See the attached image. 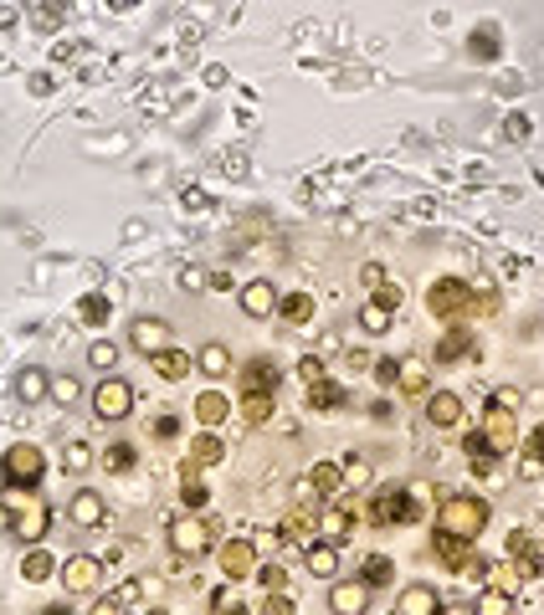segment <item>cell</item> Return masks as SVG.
<instances>
[{
  "mask_svg": "<svg viewBox=\"0 0 544 615\" xmlns=\"http://www.w3.org/2000/svg\"><path fill=\"white\" fill-rule=\"evenodd\" d=\"M0 508L11 513V534H16L21 544H36V538H47V528H52V508L36 498V488L5 482V492H0Z\"/></svg>",
  "mask_w": 544,
  "mask_h": 615,
  "instance_id": "obj_1",
  "label": "cell"
},
{
  "mask_svg": "<svg viewBox=\"0 0 544 615\" xmlns=\"http://www.w3.org/2000/svg\"><path fill=\"white\" fill-rule=\"evenodd\" d=\"M488 513H493V508H488V498H478V492H457V498H447V503L436 508V528L478 544V534L488 528Z\"/></svg>",
  "mask_w": 544,
  "mask_h": 615,
  "instance_id": "obj_2",
  "label": "cell"
},
{
  "mask_svg": "<svg viewBox=\"0 0 544 615\" xmlns=\"http://www.w3.org/2000/svg\"><path fill=\"white\" fill-rule=\"evenodd\" d=\"M427 313L432 318H467V313H478V287L463 283V277H436L432 287H427Z\"/></svg>",
  "mask_w": 544,
  "mask_h": 615,
  "instance_id": "obj_3",
  "label": "cell"
},
{
  "mask_svg": "<svg viewBox=\"0 0 544 615\" xmlns=\"http://www.w3.org/2000/svg\"><path fill=\"white\" fill-rule=\"evenodd\" d=\"M365 518L375 523V528H396V523H411L417 518V492L406 488H385V492H370V503H365Z\"/></svg>",
  "mask_w": 544,
  "mask_h": 615,
  "instance_id": "obj_4",
  "label": "cell"
},
{
  "mask_svg": "<svg viewBox=\"0 0 544 615\" xmlns=\"http://www.w3.org/2000/svg\"><path fill=\"white\" fill-rule=\"evenodd\" d=\"M432 554L452 569V574H463V580H483V569H488L483 564V554H473V538H457V534H436Z\"/></svg>",
  "mask_w": 544,
  "mask_h": 615,
  "instance_id": "obj_5",
  "label": "cell"
},
{
  "mask_svg": "<svg viewBox=\"0 0 544 615\" xmlns=\"http://www.w3.org/2000/svg\"><path fill=\"white\" fill-rule=\"evenodd\" d=\"M0 472H5V482L36 488V482H42V472H47V457H42V446L16 442V446H5V457H0Z\"/></svg>",
  "mask_w": 544,
  "mask_h": 615,
  "instance_id": "obj_6",
  "label": "cell"
},
{
  "mask_svg": "<svg viewBox=\"0 0 544 615\" xmlns=\"http://www.w3.org/2000/svg\"><path fill=\"white\" fill-rule=\"evenodd\" d=\"M483 436H488V446H493L498 457H503V452H513V446H519V426H513V410L503 405V400H498L493 395V405L483 410Z\"/></svg>",
  "mask_w": 544,
  "mask_h": 615,
  "instance_id": "obj_7",
  "label": "cell"
},
{
  "mask_svg": "<svg viewBox=\"0 0 544 615\" xmlns=\"http://www.w3.org/2000/svg\"><path fill=\"white\" fill-rule=\"evenodd\" d=\"M128 410H134V390H128V379L108 375L93 390V415H98V421H124Z\"/></svg>",
  "mask_w": 544,
  "mask_h": 615,
  "instance_id": "obj_8",
  "label": "cell"
},
{
  "mask_svg": "<svg viewBox=\"0 0 544 615\" xmlns=\"http://www.w3.org/2000/svg\"><path fill=\"white\" fill-rule=\"evenodd\" d=\"M211 544H216V538H211V528L201 518H175L170 523V549H175L180 559H201Z\"/></svg>",
  "mask_w": 544,
  "mask_h": 615,
  "instance_id": "obj_9",
  "label": "cell"
},
{
  "mask_svg": "<svg viewBox=\"0 0 544 615\" xmlns=\"http://www.w3.org/2000/svg\"><path fill=\"white\" fill-rule=\"evenodd\" d=\"M57 580L67 584V595H93L98 580H103V564L88 559V554H72L67 564H57Z\"/></svg>",
  "mask_w": 544,
  "mask_h": 615,
  "instance_id": "obj_10",
  "label": "cell"
},
{
  "mask_svg": "<svg viewBox=\"0 0 544 615\" xmlns=\"http://www.w3.org/2000/svg\"><path fill=\"white\" fill-rule=\"evenodd\" d=\"M221 574H226L231 584H237V580H252V574H257L252 538H226V544H221Z\"/></svg>",
  "mask_w": 544,
  "mask_h": 615,
  "instance_id": "obj_11",
  "label": "cell"
},
{
  "mask_svg": "<svg viewBox=\"0 0 544 615\" xmlns=\"http://www.w3.org/2000/svg\"><path fill=\"white\" fill-rule=\"evenodd\" d=\"M128 344L139 349V354H160V349L170 344V323H164V318H134Z\"/></svg>",
  "mask_w": 544,
  "mask_h": 615,
  "instance_id": "obj_12",
  "label": "cell"
},
{
  "mask_svg": "<svg viewBox=\"0 0 544 615\" xmlns=\"http://www.w3.org/2000/svg\"><path fill=\"white\" fill-rule=\"evenodd\" d=\"M241 313L247 318H272L277 313V287L272 283H247L241 287Z\"/></svg>",
  "mask_w": 544,
  "mask_h": 615,
  "instance_id": "obj_13",
  "label": "cell"
},
{
  "mask_svg": "<svg viewBox=\"0 0 544 615\" xmlns=\"http://www.w3.org/2000/svg\"><path fill=\"white\" fill-rule=\"evenodd\" d=\"M67 513H72V523H78V528H98V523L108 518V503H103V492L82 488L78 498H72V508H67Z\"/></svg>",
  "mask_w": 544,
  "mask_h": 615,
  "instance_id": "obj_14",
  "label": "cell"
},
{
  "mask_svg": "<svg viewBox=\"0 0 544 615\" xmlns=\"http://www.w3.org/2000/svg\"><path fill=\"white\" fill-rule=\"evenodd\" d=\"M509 559H513V569H519V580H534L539 574V549H534V538L529 534H513L509 538Z\"/></svg>",
  "mask_w": 544,
  "mask_h": 615,
  "instance_id": "obj_15",
  "label": "cell"
},
{
  "mask_svg": "<svg viewBox=\"0 0 544 615\" xmlns=\"http://www.w3.org/2000/svg\"><path fill=\"white\" fill-rule=\"evenodd\" d=\"M319 534L329 538V544H344V538L354 534V508H344V503L324 508V513H319Z\"/></svg>",
  "mask_w": 544,
  "mask_h": 615,
  "instance_id": "obj_16",
  "label": "cell"
},
{
  "mask_svg": "<svg viewBox=\"0 0 544 615\" xmlns=\"http://www.w3.org/2000/svg\"><path fill=\"white\" fill-rule=\"evenodd\" d=\"M304 559H308V574H314V580L339 574V544H329V538H324V544H308Z\"/></svg>",
  "mask_w": 544,
  "mask_h": 615,
  "instance_id": "obj_17",
  "label": "cell"
},
{
  "mask_svg": "<svg viewBox=\"0 0 544 615\" xmlns=\"http://www.w3.org/2000/svg\"><path fill=\"white\" fill-rule=\"evenodd\" d=\"M149 364L160 369V379H185V375L195 369V359H191V354H185V349H170V344H164L160 354H149Z\"/></svg>",
  "mask_w": 544,
  "mask_h": 615,
  "instance_id": "obj_18",
  "label": "cell"
},
{
  "mask_svg": "<svg viewBox=\"0 0 544 615\" xmlns=\"http://www.w3.org/2000/svg\"><path fill=\"white\" fill-rule=\"evenodd\" d=\"M42 395H52V379H47V369H36V364H26L16 375V400L21 405H36Z\"/></svg>",
  "mask_w": 544,
  "mask_h": 615,
  "instance_id": "obj_19",
  "label": "cell"
},
{
  "mask_svg": "<svg viewBox=\"0 0 544 615\" xmlns=\"http://www.w3.org/2000/svg\"><path fill=\"white\" fill-rule=\"evenodd\" d=\"M427 415H432V426H457L463 421V400L452 390H436V395H427Z\"/></svg>",
  "mask_w": 544,
  "mask_h": 615,
  "instance_id": "obj_20",
  "label": "cell"
},
{
  "mask_svg": "<svg viewBox=\"0 0 544 615\" xmlns=\"http://www.w3.org/2000/svg\"><path fill=\"white\" fill-rule=\"evenodd\" d=\"M272 390H241V421L247 426H267L272 421Z\"/></svg>",
  "mask_w": 544,
  "mask_h": 615,
  "instance_id": "obj_21",
  "label": "cell"
},
{
  "mask_svg": "<svg viewBox=\"0 0 544 615\" xmlns=\"http://www.w3.org/2000/svg\"><path fill=\"white\" fill-rule=\"evenodd\" d=\"M396 610L400 615H432V610H442V595H436V590H427V584H411V590L396 600Z\"/></svg>",
  "mask_w": 544,
  "mask_h": 615,
  "instance_id": "obj_22",
  "label": "cell"
},
{
  "mask_svg": "<svg viewBox=\"0 0 544 615\" xmlns=\"http://www.w3.org/2000/svg\"><path fill=\"white\" fill-rule=\"evenodd\" d=\"M344 405V385H334L329 375L308 379V410H339Z\"/></svg>",
  "mask_w": 544,
  "mask_h": 615,
  "instance_id": "obj_23",
  "label": "cell"
},
{
  "mask_svg": "<svg viewBox=\"0 0 544 615\" xmlns=\"http://www.w3.org/2000/svg\"><path fill=\"white\" fill-rule=\"evenodd\" d=\"M195 369H201L206 379H226V375H231V349H226V344H206L201 354H195Z\"/></svg>",
  "mask_w": 544,
  "mask_h": 615,
  "instance_id": "obj_24",
  "label": "cell"
},
{
  "mask_svg": "<svg viewBox=\"0 0 544 615\" xmlns=\"http://www.w3.org/2000/svg\"><path fill=\"white\" fill-rule=\"evenodd\" d=\"M339 615H360L370 605V584H334V595H329Z\"/></svg>",
  "mask_w": 544,
  "mask_h": 615,
  "instance_id": "obj_25",
  "label": "cell"
},
{
  "mask_svg": "<svg viewBox=\"0 0 544 615\" xmlns=\"http://www.w3.org/2000/svg\"><path fill=\"white\" fill-rule=\"evenodd\" d=\"M226 415H231V400H226V395L206 390L201 400H195V421H201V426H221Z\"/></svg>",
  "mask_w": 544,
  "mask_h": 615,
  "instance_id": "obj_26",
  "label": "cell"
},
{
  "mask_svg": "<svg viewBox=\"0 0 544 615\" xmlns=\"http://www.w3.org/2000/svg\"><path fill=\"white\" fill-rule=\"evenodd\" d=\"M52 574H57V559H52V554H42V549L21 554V580L26 584H42V580H52Z\"/></svg>",
  "mask_w": 544,
  "mask_h": 615,
  "instance_id": "obj_27",
  "label": "cell"
},
{
  "mask_svg": "<svg viewBox=\"0 0 544 615\" xmlns=\"http://www.w3.org/2000/svg\"><path fill=\"white\" fill-rule=\"evenodd\" d=\"M221 452H226V446L206 431V436H195V442H191V457H185V467H216V461H221Z\"/></svg>",
  "mask_w": 544,
  "mask_h": 615,
  "instance_id": "obj_28",
  "label": "cell"
},
{
  "mask_svg": "<svg viewBox=\"0 0 544 615\" xmlns=\"http://www.w3.org/2000/svg\"><path fill=\"white\" fill-rule=\"evenodd\" d=\"M241 390H277V369L267 359H252L241 369Z\"/></svg>",
  "mask_w": 544,
  "mask_h": 615,
  "instance_id": "obj_29",
  "label": "cell"
},
{
  "mask_svg": "<svg viewBox=\"0 0 544 615\" xmlns=\"http://www.w3.org/2000/svg\"><path fill=\"white\" fill-rule=\"evenodd\" d=\"M396 379H400V390H406V395H427V364H421V359H400Z\"/></svg>",
  "mask_w": 544,
  "mask_h": 615,
  "instance_id": "obj_30",
  "label": "cell"
},
{
  "mask_svg": "<svg viewBox=\"0 0 544 615\" xmlns=\"http://www.w3.org/2000/svg\"><path fill=\"white\" fill-rule=\"evenodd\" d=\"M277 313L288 318V323H308L314 318V298L308 293H288V298H277Z\"/></svg>",
  "mask_w": 544,
  "mask_h": 615,
  "instance_id": "obj_31",
  "label": "cell"
},
{
  "mask_svg": "<svg viewBox=\"0 0 544 615\" xmlns=\"http://www.w3.org/2000/svg\"><path fill=\"white\" fill-rule=\"evenodd\" d=\"M314 488H319V498H334V492L344 488V467H334V461H319V467H314Z\"/></svg>",
  "mask_w": 544,
  "mask_h": 615,
  "instance_id": "obj_32",
  "label": "cell"
},
{
  "mask_svg": "<svg viewBox=\"0 0 544 615\" xmlns=\"http://www.w3.org/2000/svg\"><path fill=\"white\" fill-rule=\"evenodd\" d=\"M467 349H473V333H467V329H452L447 339L436 344V364H452L457 354H467Z\"/></svg>",
  "mask_w": 544,
  "mask_h": 615,
  "instance_id": "obj_33",
  "label": "cell"
},
{
  "mask_svg": "<svg viewBox=\"0 0 544 615\" xmlns=\"http://www.w3.org/2000/svg\"><path fill=\"white\" fill-rule=\"evenodd\" d=\"M339 467H344V482H350L354 492H365V488H370V477H375V472H370V461H365V457H354V452L339 461Z\"/></svg>",
  "mask_w": 544,
  "mask_h": 615,
  "instance_id": "obj_34",
  "label": "cell"
},
{
  "mask_svg": "<svg viewBox=\"0 0 544 615\" xmlns=\"http://www.w3.org/2000/svg\"><path fill=\"white\" fill-rule=\"evenodd\" d=\"M78 313H82V323H108V298H103V293H88V298L78 303Z\"/></svg>",
  "mask_w": 544,
  "mask_h": 615,
  "instance_id": "obj_35",
  "label": "cell"
},
{
  "mask_svg": "<svg viewBox=\"0 0 544 615\" xmlns=\"http://www.w3.org/2000/svg\"><path fill=\"white\" fill-rule=\"evenodd\" d=\"M396 580V564L385 559V554H370L365 559V584H390Z\"/></svg>",
  "mask_w": 544,
  "mask_h": 615,
  "instance_id": "obj_36",
  "label": "cell"
},
{
  "mask_svg": "<svg viewBox=\"0 0 544 615\" xmlns=\"http://www.w3.org/2000/svg\"><path fill=\"white\" fill-rule=\"evenodd\" d=\"M62 467H67V472H88V467H93V446L72 442V446L62 452Z\"/></svg>",
  "mask_w": 544,
  "mask_h": 615,
  "instance_id": "obj_37",
  "label": "cell"
},
{
  "mask_svg": "<svg viewBox=\"0 0 544 615\" xmlns=\"http://www.w3.org/2000/svg\"><path fill=\"white\" fill-rule=\"evenodd\" d=\"M103 467H108V472H128V467H134V446L128 442L108 446V452H103Z\"/></svg>",
  "mask_w": 544,
  "mask_h": 615,
  "instance_id": "obj_38",
  "label": "cell"
},
{
  "mask_svg": "<svg viewBox=\"0 0 544 615\" xmlns=\"http://www.w3.org/2000/svg\"><path fill=\"white\" fill-rule=\"evenodd\" d=\"M360 323H365V333H385V323H390V308H380V303H365V308H360Z\"/></svg>",
  "mask_w": 544,
  "mask_h": 615,
  "instance_id": "obj_39",
  "label": "cell"
},
{
  "mask_svg": "<svg viewBox=\"0 0 544 615\" xmlns=\"http://www.w3.org/2000/svg\"><path fill=\"white\" fill-rule=\"evenodd\" d=\"M88 364H93V369H113V364H118V344H108V339H98V344L88 349Z\"/></svg>",
  "mask_w": 544,
  "mask_h": 615,
  "instance_id": "obj_40",
  "label": "cell"
},
{
  "mask_svg": "<svg viewBox=\"0 0 544 615\" xmlns=\"http://www.w3.org/2000/svg\"><path fill=\"white\" fill-rule=\"evenodd\" d=\"M78 390H82V385H78L72 375H57V379H52V400H62V405H72V400H78Z\"/></svg>",
  "mask_w": 544,
  "mask_h": 615,
  "instance_id": "obj_41",
  "label": "cell"
},
{
  "mask_svg": "<svg viewBox=\"0 0 544 615\" xmlns=\"http://www.w3.org/2000/svg\"><path fill=\"white\" fill-rule=\"evenodd\" d=\"M400 298H406V293H400L396 283H380V287H375V303H380V308H390V313L400 308Z\"/></svg>",
  "mask_w": 544,
  "mask_h": 615,
  "instance_id": "obj_42",
  "label": "cell"
},
{
  "mask_svg": "<svg viewBox=\"0 0 544 615\" xmlns=\"http://www.w3.org/2000/svg\"><path fill=\"white\" fill-rule=\"evenodd\" d=\"M252 580H262V590H283V584H288V574H283L277 564H267V569H257Z\"/></svg>",
  "mask_w": 544,
  "mask_h": 615,
  "instance_id": "obj_43",
  "label": "cell"
},
{
  "mask_svg": "<svg viewBox=\"0 0 544 615\" xmlns=\"http://www.w3.org/2000/svg\"><path fill=\"white\" fill-rule=\"evenodd\" d=\"M513 600L503 595V590H488V595H478V610H509Z\"/></svg>",
  "mask_w": 544,
  "mask_h": 615,
  "instance_id": "obj_44",
  "label": "cell"
},
{
  "mask_svg": "<svg viewBox=\"0 0 544 615\" xmlns=\"http://www.w3.org/2000/svg\"><path fill=\"white\" fill-rule=\"evenodd\" d=\"M298 375H304V379H319V375H329V369H324V359H319V354H308V359L298 364Z\"/></svg>",
  "mask_w": 544,
  "mask_h": 615,
  "instance_id": "obj_45",
  "label": "cell"
},
{
  "mask_svg": "<svg viewBox=\"0 0 544 615\" xmlns=\"http://www.w3.org/2000/svg\"><path fill=\"white\" fill-rule=\"evenodd\" d=\"M529 457H539V467H544V421L534 426V436H529Z\"/></svg>",
  "mask_w": 544,
  "mask_h": 615,
  "instance_id": "obj_46",
  "label": "cell"
},
{
  "mask_svg": "<svg viewBox=\"0 0 544 615\" xmlns=\"http://www.w3.org/2000/svg\"><path fill=\"white\" fill-rule=\"evenodd\" d=\"M375 379H380V385H396V359H380V364H375Z\"/></svg>",
  "mask_w": 544,
  "mask_h": 615,
  "instance_id": "obj_47",
  "label": "cell"
},
{
  "mask_svg": "<svg viewBox=\"0 0 544 615\" xmlns=\"http://www.w3.org/2000/svg\"><path fill=\"white\" fill-rule=\"evenodd\" d=\"M473 57H493V36H488V32L473 36Z\"/></svg>",
  "mask_w": 544,
  "mask_h": 615,
  "instance_id": "obj_48",
  "label": "cell"
},
{
  "mask_svg": "<svg viewBox=\"0 0 544 615\" xmlns=\"http://www.w3.org/2000/svg\"><path fill=\"white\" fill-rule=\"evenodd\" d=\"M206 283H211V293H231V287H237V283H231V277H226V272H211Z\"/></svg>",
  "mask_w": 544,
  "mask_h": 615,
  "instance_id": "obj_49",
  "label": "cell"
},
{
  "mask_svg": "<svg viewBox=\"0 0 544 615\" xmlns=\"http://www.w3.org/2000/svg\"><path fill=\"white\" fill-rule=\"evenodd\" d=\"M211 605H216V610H226V605H237V595H231V584H226V590H216V595H211Z\"/></svg>",
  "mask_w": 544,
  "mask_h": 615,
  "instance_id": "obj_50",
  "label": "cell"
},
{
  "mask_svg": "<svg viewBox=\"0 0 544 615\" xmlns=\"http://www.w3.org/2000/svg\"><path fill=\"white\" fill-rule=\"evenodd\" d=\"M529 134V118H509V139H524Z\"/></svg>",
  "mask_w": 544,
  "mask_h": 615,
  "instance_id": "obj_51",
  "label": "cell"
},
{
  "mask_svg": "<svg viewBox=\"0 0 544 615\" xmlns=\"http://www.w3.org/2000/svg\"><path fill=\"white\" fill-rule=\"evenodd\" d=\"M0 21H5V26L16 21V5H11V0H0Z\"/></svg>",
  "mask_w": 544,
  "mask_h": 615,
  "instance_id": "obj_52",
  "label": "cell"
}]
</instances>
